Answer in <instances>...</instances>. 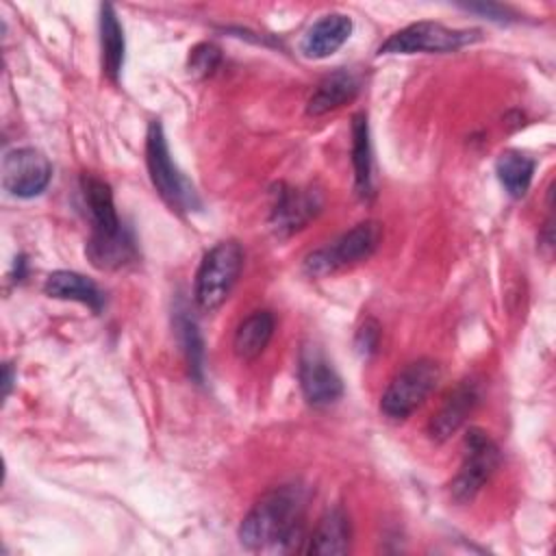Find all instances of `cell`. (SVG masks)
Wrapping results in <instances>:
<instances>
[{
  "mask_svg": "<svg viewBox=\"0 0 556 556\" xmlns=\"http://www.w3.org/2000/svg\"><path fill=\"white\" fill-rule=\"evenodd\" d=\"M304 495L300 486H278L265 493L243 517L239 541L248 549H293L302 539Z\"/></svg>",
  "mask_w": 556,
  "mask_h": 556,
  "instance_id": "obj_1",
  "label": "cell"
},
{
  "mask_svg": "<svg viewBox=\"0 0 556 556\" xmlns=\"http://www.w3.org/2000/svg\"><path fill=\"white\" fill-rule=\"evenodd\" d=\"M80 193L91 222V237L87 243L91 265L98 269H119L135 261V239L117 215L111 187L98 176L83 174Z\"/></svg>",
  "mask_w": 556,
  "mask_h": 556,
  "instance_id": "obj_2",
  "label": "cell"
},
{
  "mask_svg": "<svg viewBox=\"0 0 556 556\" xmlns=\"http://www.w3.org/2000/svg\"><path fill=\"white\" fill-rule=\"evenodd\" d=\"M146 165L152 180V187L161 195V200L176 213H187L200 208V198L193 185L180 174L176 163L172 161L167 137L163 124L152 119L146 132Z\"/></svg>",
  "mask_w": 556,
  "mask_h": 556,
  "instance_id": "obj_3",
  "label": "cell"
},
{
  "mask_svg": "<svg viewBox=\"0 0 556 556\" xmlns=\"http://www.w3.org/2000/svg\"><path fill=\"white\" fill-rule=\"evenodd\" d=\"M243 267V248L237 241H219L204 256L195 271L193 298L202 311L219 308L230 295Z\"/></svg>",
  "mask_w": 556,
  "mask_h": 556,
  "instance_id": "obj_4",
  "label": "cell"
},
{
  "mask_svg": "<svg viewBox=\"0 0 556 556\" xmlns=\"http://www.w3.org/2000/svg\"><path fill=\"white\" fill-rule=\"evenodd\" d=\"M380 239H382V226L378 222L374 219L361 222L354 228L345 230L341 237H337L332 243L321 245L311 254H306L304 271L308 276L321 278L343 267L367 261L378 250Z\"/></svg>",
  "mask_w": 556,
  "mask_h": 556,
  "instance_id": "obj_5",
  "label": "cell"
},
{
  "mask_svg": "<svg viewBox=\"0 0 556 556\" xmlns=\"http://www.w3.org/2000/svg\"><path fill=\"white\" fill-rule=\"evenodd\" d=\"M480 39L482 33L478 28H450L441 22L424 20L393 33L387 41H382L378 54H443L456 52Z\"/></svg>",
  "mask_w": 556,
  "mask_h": 556,
  "instance_id": "obj_6",
  "label": "cell"
},
{
  "mask_svg": "<svg viewBox=\"0 0 556 556\" xmlns=\"http://www.w3.org/2000/svg\"><path fill=\"white\" fill-rule=\"evenodd\" d=\"M441 378L439 365L430 358H419L400 369L380 397V410L395 421L410 417L426 397L434 391Z\"/></svg>",
  "mask_w": 556,
  "mask_h": 556,
  "instance_id": "obj_7",
  "label": "cell"
},
{
  "mask_svg": "<svg viewBox=\"0 0 556 556\" xmlns=\"http://www.w3.org/2000/svg\"><path fill=\"white\" fill-rule=\"evenodd\" d=\"M500 465V450L495 441L480 428H469L463 441V463L450 484L452 500L458 504L471 502L489 482Z\"/></svg>",
  "mask_w": 556,
  "mask_h": 556,
  "instance_id": "obj_8",
  "label": "cell"
},
{
  "mask_svg": "<svg viewBox=\"0 0 556 556\" xmlns=\"http://www.w3.org/2000/svg\"><path fill=\"white\" fill-rule=\"evenodd\" d=\"M52 165L37 148H13L2 159V187L13 198H35L50 185Z\"/></svg>",
  "mask_w": 556,
  "mask_h": 556,
  "instance_id": "obj_9",
  "label": "cell"
},
{
  "mask_svg": "<svg viewBox=\"0 0 556 556\" xmlns=\"http://www.w3.org/2000/svg\"><path fill=\"white\" fill-rule=\"evenodd\" d=\"M298 378L304 400L315 406L324 408L334 404L343 395V382L324 352L315 345H306L300 352L298 363Z\"/></svg>",
  "mask_w": 556,
  "mask_h": 556,
  "instance_id": "obj_10",
  "label": "cell"
},
{
  "mask_svg": "<svg viewBox=\"0 0 556 556\" xmlns=\"http://www.w3.org/2000/svg\"><path fill=\"white\" fill-rule=\"evenodd\" d=\"M274 206L269 224L276 230V235H293L295 230L304 228L319 211L321 200L315 191H300L285 185H278V191H274Z\"/></svg>",
  "mask_w": 556,
  "mask_h": 556,
  "instance_id": "obj_11",
  "label": "cell"
},
{
  "mask_svg": "<svg viewBox=\"0 0 556 556\" xmlns=\"http://www.w3.org/2000/svg\"><path fill=\"white\" fill-rule=\"evenodd\" d=\"M480 402V389L478 382L473 380H460L443 400L441 408L432 415L428 424V434L434 441H445L450 439L469 417V413L476 408Z\"/></svg>",
  "mask_w": 556,
  "mask_h": 556,
  "instance_id": "obj_12",
  "label": "cell"
},
{
  "mask_svg": "<svg viewBox=\"0 0 556 556\" xmlns=\"http://www.w3.org/2000/svg\"><path fill=\"white\" fill-rule=\"evenodd\" d=\"M352 17L345 13H326L304 33L300 52L306 59H326L334 54L352 35Z\"/></svg>",
  "mask_w": 556,
  "mask_h": 556,
  "instance_id": "obj_13",
  "label": "cell"
},
{
  "mask_svg": "<svg viewBox=\"0 0 556 556\" xmlns=\"http://www.w3.org/2000/svg\"><path fill=\"white\" fill-rule=\"evenodd\" d=\"M361 91V80L350 70H334L332 74L324 76L315 91L306 102V113L313 117L326 115L348 102H352Z\"/></svg>",
  "mask_w": 556,
  "mask_h": 556,
  "instance_id": "obj_14",
  "label": "cell"
},
{
  "mask_svg": "<svg viewBox=\"0 0 556 556\" xmlns=\"http://www.w3.org/2000/svg\"><path fill=\"white\" fill-rule=\"evenodd\" d=\"M43 291L54 300L80 302L89 306L93 313H100L104 308V293L100 291V287L91 278L78 271H70V269L52 271L43 282Z\"/></svg>",
  "mask_w": 556,
  "mask_h": 556,
  "instance_id": "obj_15",
  "label": "cell"
},
{
  "mask_svg": "<svg viewBox=\"0 0 556 556\" xmlns=\"http://www.w3.org/2000/svg\"><path fill=\"white\" fill-rule=\"evenodd\" d=\"M352 528L350 519L341 508H332L324 513L317 521L313 534L308 536L306 552L308 554H345L350 549Z\"/></svg>",
  "mask_w": 556,
  "mask_h": 556,
  "instance_id": "obj_16",
  "label": "cell"
},
{
  "mask_svg": "<svg viewBox=\"0 0 556 556\" xmlns=\"http://www.w3.org/2000/svg\"><path fill=\"white\" fill-rule=\"evenodd\" d=\"M276 319L269 311H254L235 330L232 350L243 361H254L274 337Z\"/></svg>",
  "mask_w": 556,
  "mask_h": 556,
  "instance_id": "obj_17",
  "label": "cell"
},
{
  "mask_svg": "<svg viewBox=\"0 0 556 556\" xmlns=\"http://www.w3.org/2000/svg\"><path fill=\"white\" fill-rule=\"evenodd\" d=\"M352 167H354V185L356 193L363 200L374 195V159H371V141H369V124L365 113H356L352 117Z\"/></svg>",
  "mask_w": 556,
  "mask_h": 556,
  "instance_id": "obj_18",
  "label": "cell"
},
{
  "mask_svg": "<svg viewBox=\"0 0 556 556\" xmlns=\"http://www.w3.org/2000/svg\"><path fill=\"white\" fill-rule=\"evenodd\" d=\"M100 48H102V70L109 80L117 83L124 67V28L111 4L100 7Z\"/></svg>",
  "mask_w": 556,
  "mask_h": 556,
  "instance_id": "obj_19",
  "label": "cell"
},
{
  "mask_svg": "<svg viewBox=\"0 0 556 556\" xmlns=\"http://www.w3.org/2000/svg\"><path fill=\"white\" fill-rule=\"evenodd\" d=\"M534 167H536V163L528 154H521L517 150H506L495 161L497 178H500L502 187L506 189V193L513 198L526 195V191L530 189L532 176H534Z\"/></svg>",
  "mask_w": 556,
  "mask_h": 556,
  "instance_id": "obj_20",
  "label": "cell"
},
{
  "mask_svg": "<svg viewBox=\"0 0 556 556\" xmlns=\"http://www.w3.org/2000/svg\"><path fill=\"white\" fill-rule=\"evenodd\" d=\"M176 330L180 334V343L189 363L191 374L195 376V380H202V358H204V343H202V334L198 330V324L193 317L187 315V311H180L176 315Z\"/></svg>",
  "mask_w": 556,
  "mask_h": 556,
  "instance_id": "obj_21",
  "label": "cell"
},
{
  "mask_svg": "<svg viewBox=\"0 0 556 556\" xmlns=\"http://www.w3.org/2000/svg\"><path fill=\"white\" fill-rule=\"evenodd\" d=\"M219 63H222V50L215 43L204 41L191 50L187 70L193 78H206L219 67Z\"/></svg>",
  "mask_w": 556,
  "mask_h": 556,
  "instance_id": "obj_22",
  "label": "cell"
},
{
  "mask_svg": "<svg viewBox=\"0 0 556 556\" xmlns=\"http://www.w3.org/2000/svg\"><path fill=\"white\" fill-rule=\"evenodd\" d=\"M354 345H356V352L365 358L376 354V350L380 345V326L374 319H365V324L356 330Z\"/></svg>",
  "mask_w": 556,
  "mask_h": 556,
  "instance_id": "obj_23",
  "label": "cell"
},
{
  "mask_svg": "<svg viewBox=\"0 0 556 556\" xmlns=\"http://www.w3.org/2000/svg\"><path fill=\"white\" fill-rule=\"evenodd\" d=\"M465 9L471 11V13H480V15L489 17L491 22H510L515 17L506 7L491 4V2H486V4L484 2L482 4H465Z\"/></svg>",
  "mask_w": 556,
  "mask_h": 556,
  "instance_id": "obj_24",
  "label": "cell"
},
{
  "mask_svg": "<svg viewBox=\"0 0 556 556\" xmlns=\"http://www.w3.org/2000/svg\"><path fill=\"white\" fill-rule=\"evenodd\" d=\"M11 387H13V367H11V363H4V369H2V397H7L11 393Z\"/></svg>",
  "mask_w": 556,
  "mask_h": 556,
  "instance_id": "obj_25",
  "label": "cell"
}]
</instances>
